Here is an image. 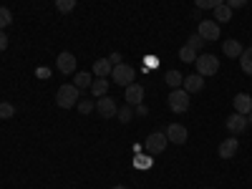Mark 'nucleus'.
<instances>
[{
  "instance_id": "nucleus-1",
  "label": "nucleus",
  "mask_w": 252,
  "mask_h": 189,
  "mask_svg": "<svg viewBox=\"0 0 252 189\" xmlns=\"http://www.w3.org/2000/svg\"><path fill=\"white\" fill-rule=\"evenodd\" d=\"M78 89L73 86V83H63V86L56 91V103L61 109H73L76 103H78Z\"/></svg>"
},
{
  "instance_id": "nucleus-2",
  "label": "nucleus",
  "mask_w": 252,
  "mask_h": 189,
  "mask_svg": "<svg viewBox=\"0 0 252 189\" xmlns=\"http://www.w3.org/2000/svg\"><path fill=\"white\" fill-rule=\"evenodd\" d=\"M197 73L199 76H215L217 71H220V58L217 56H212V53H202V56H197Z\"/></svg>"
},
{
  "instance_id": "nucleus-3",
  "label": "nucleus",
  "mask_w": 252,
  "mask_h": 189,
  "mask_svg": "<svg viewBox=\"0 0 252 189\" xmlns=\"http://www.w3.org/2000/svg\"><path fill=\"white\" fill-rule=\"evenodd\" d=\"M111 76H114V83H119V86H124V89H126L129 83H134L136 71H134L131 66H126V63H119V66H114Z\"/></svg>"
},
{
  "instance_id": "nucleus-4",
  "label": "nucleus",
  "mask_w": 252,
  "mask_h": 189,
  "mask_svg": "<svg viewBox=\"0 0 252 189\" xmlns=\"http://www.w3.org/2000/svg\"><path fill=\"white\" fill-rule=\"evenodd\" d=\"M169 109L174 114H184L189 109V94L184 89H172V94H169Z\"/></svg>"
},
{
  "instance_id": "nucleus-5",
  "label": "nucleus",
  "mask_w": 252,
  "mask_h": 189,
  "mask_svg": "<svg viewBox=\"0 0 252 189\" xmlns=\"http://www.w3.org/2000/svg\"><path fill=\"white\" fill-rule=\"evenodd\" d=\"M166 134H161V131H154V134H149L146 136V152L149 154H161L164 149H166Z\"/></svg>"
},
{
  "instance_id": "nucleus-6",
  "label": "nucleus",
  "mask_w": 252,
  "mask_h": 189,
  "mask_svg": "<svg viewBox=\"0 0 252 189\" xmlns=\"http://www.w3.org/2000/svg\"><path fill=\"white\" fill-rule=\"evenodd\" d=\"M56 66H58V71H61L63 76H71V73L76 71V56H73V53H68V51L58 53V61H56Z\"/></svg>"
},
{
  "instance_id": "nucleus-7",
  "label": "nucleus",
  "mask_w": 252,
  "mask_h": 189,
  "mask_svg": "<svg viewBox=\"0 0 252 189\" xmlns=\"http://www.w3.org/2000/svg\"><path fill=\"white\" fill-rule=\"evenodd\" d=\"M197 33H199L204 40H209V43H212V40H220V26L215 23V20H202L199 28H197Z\"/></svg>"
},
{
  "instance_id": "nucleus-8",
  "label": "nucleus",
  "mask_w": 252,
  "mask_h": 189,
  "mask_svg": "<svg viewBox=\"0 0 252 189\" xmlns=\"http://www.w3.org/2000/svg\"><path fill=\"white\" fill-rule=\"evenodd\" d=\"M245 129H247V116H242L237 111L232 116H227V131L232 134V136H240Z\"/></svg>"
},
{
  "instance_id": "nucleus-9",
  "label": "nucleus",
  "mask_w": 252,
  "mask_h": 189,
  "mask_svg": "<svg viewBox=\"0 0 252 189\" xmlns=\"http://www.w3.org/2000/svg\"><path fill=\"white\" fill-rule=\"evenodd\" d=\"M124 98H126L129 106H139V103L144 101V86H141V83H129V86H126Z\"/></svg>"
},
{
  "instance_id": "nucleus-10",
  "label": "nucleus",
  "mask_w": 252,
  "mask_h": 189,
  "mask_svg": "<svg viewBox=\"0 0 252 189\" xmlns=\"http://www.w3.org/2000/svg\"><path fill=\"white\" fill-rule=\"evenodd\" d=\"M187 136H189L187 126H182V124H169L166 126V139H169L172 144H184Z\"/></svg>"
},
{
  "instance_id": "nucleus-11",
  "label": "nucleus",
  "mask_w": 252,
  "mask_h": 189,
  "mask_svg": "<svg viewBox=\"0 0 252 189\" xmlns=\"http://www.w3.org/2000/svg\"><path fill=\"white\" fill-rule=\"evenodd\" d=\"M96 111L103 116V119H111V116H116V101L114 98H109V96H101L98 101H96Z\"/></svg>"
},
{
  "instance_id": "nucleus-12",
  "label": "nucleus",
  "mask_w": 252,
  "mask_h": 189,
  "mask_svg": "<svg viewBox=\"0 0 252 189\" xmlns=\"http://www.w3.org/2000/svg\"><path fill=\"white\" fill-rule=\"evenodd\" d=\"M232 106H235L237 114L247 116V114L252 111V96H250V94H237V96L232 98Z\"/></svg>"
},
{
  "instance_id": "nucleus-13",
  "label": "nucleus",
  "mask_w": 252,
  "mask_h": 189,
  "mask_svg": "<svg viewBox=\"0 0 252 189\" xmlns=\"http://www.w3.org/2000/svg\"><path fill=\"white\" fill-rule=\"evenodd\" d=\"M202 86H204V76H199V73L184 76V83H182V89H184L187 94H197V91H202Z\"/></svg>"
},
{
  "instance_id": "nucleus-14",
  "label": "nucleus",
  "mask_w": 252,
  "mask_h": 189,
  "mask_svg": "<svg viewBox=\"0 0 252 189\" xmlns=\"http://www.w3.org/2000/svg\"><path fill=\"white\" fill-rule=\"evenodd\" d=\"M237 149H240V141H237L235 136H229V139H224V141L220 144V157H222V159H232V157L237 154Z\"/></svg>"
},
{
  "instance_id": "nucleus-15",
  "label": "nucleus",
  "mask_w": 252,
  "mask_h": 189,
  "mask_svg": "<svg viewBox=\"0 0 252 189\" xmlns=\"http://www.w3.org/2000/svg\"><path fill=\"white\" fill-rule=\"evenodd\" d=\"M111 71H114V63L109 58H98L94 63V76L96 78H106V76H111Z\"/></svg>"
},
{
  "instance_id": "nucleus-16",
  "label": "nucleus",
  "mask_w": 252,
  "mask_h": 189,
  "mask_svg": "<svg viewBox=\"0 0 252 189\" xmlns=\"http://www.w3.org/2000/svg\"><path fill=\"white\" fill-rule=\"evenodd\" d=\"M212 13H215V23H229V20H232V8H229L227 3L217 5Z\"/></svg>"
},
{
  "instance_id": "nucleus-17",
  "label": "nucleus",
  "mask_w": 252,
  "mask_h": 189,
  "mask_svg": "<svg viewBox=\"0 0 252 189\" xmlns=\"http://www.w3.org/2000/svg\"><path fill=\"white\" fill-rule=\"evenodd\" d=\"M224 56L227 58H240L242 56V46H240V40H227V43L222 46Z\"/></svg>"
},
{
  "instance_id": "nucleus-18",
  "label": "nucleus",
  "mask_w": 252,
  "mask_h": 189,
  "mask_svg": "<svg viewBox=\"0 0 252 189\" xmlns=\"http://www.w3.org/2000/svg\"><path fill=\"white\" fill-rule=\"evenodd\" d=\"M106 91H109V78H94V83H91V94L101 98Z\"/></svg>"
},
{
  "instance_id": "nucleus-19",
  "label": "nucleus",
  "mask_w": 252,
  "mask_h": 189,
  "mask_svg": "<svg viewBox=\"0 0 252 189\" xmlns=\"http://www.w3.org/2000/svg\"><path fill=\"white\" fill-rule=\"evenodd\" d=\"M91 83H94V78L86 73V71H83V73H76L73 76V86L81 91V89H91Z\"/></svg>"
},
{
  "instance_id": "nucleus-20",
  "label": "nucleus",
  "mask_w": 252,
  "mask_h": 189,
  "mask_svg": "<svg viewBox=\"0 0 252 189\" xmlns=\"http://www.w3.org/2000/svg\"><path fill=\"white\" fill-rule=\"evenodd\" d=\"M166 86H172V89H182V83H184V76L179 71H166Z\"/></svg>"
},
{
  "instance_id": "nucleus-21",
  "label": "nucleus",
  "mask_w": 252,
  "mask_h": 189,
  "mask_svg": "<svg viewBox=\"0 0 252 189\" xmlns=\"http://www.w3.org/2000/svg\"><path fill=\"white\" fill-rule=\"evenodd\" d=\"M240 66H242V71H245L247 76H252V46H250L247 51H242V56H240Z\"/></svg>"
},
{
  "instance_id": "nucleus-22",
  "label": "nucleus",
  "mask_w": 252,
  "mask_h": 189,
  "mask_svg": "<svg viewBox=\"0 0 252 189\" xmlns=\"http://www.w3.org/2000/svg\"><path fill=\"white\" fill-rule=\"evenodd\" d=\"M116 116H119V121H121V124H129V121L134 119V109L129 106V103H124V106L116 111Z\"/></svg>"
},
{
  "instance_id": "nucleus-23",
  "label": "nucleus",
  "mask_w": 252,
  "mask_h": 189,
  "mask_svg": "<svg viewBox=\"0 0 252 189\" xmlns=\"http://www.w3.org/2000/svg\"><path fill=\"white\" fill-rule=\"evenodd\" d=\"M179 58H182L184 63H194V61H197V51L189 48V46H182V48H179Z\"/></svg>"
},
{
  "instance_id": "nucleus-24",
  "label": "nucleus",
  "mask_w": 252,
  "mask_h": 189,
  "mask_svg": "<svg viewBox=\"0 0 252 189\" xmlns=\"http://www.w3.org/2000/svg\"><path fill=\"white\" fill-rule=\"evenodd\" d=\"M10 23H13V13H10L8 8H3V5H0V31H5Z\"/></svg>"
},
{
  "instance_id": "nucleus-25",
  "label": "nucleus",
  "mask_w": 252,
  "mask_h": 189,
  "mask_svg": "<svg viewBox=\"0 0 252 189\" xmlns=\"http://www.w3.org/2000/svg\"><path fill=\"white\" fill-rule=\"evenodd\" d=\"M15 116V106L8 101H0V119H13Z\"/></svg>"
},
{
  "instance_id": "nucleus-26",
  "label": "nucleus",
  "mask_w": 252,
  "mask_h": 189,
  "mask_svg": "<svg viewBox=\"0 0 252 189\" xmlns=\"http://www.w3.org/2000/svg\"><path fill=\"white\" fill-rule=\"evenodd\" d=\"M224 0H194V5L202 8V10H215L217 5H222Z\"/></svg>"
},
{
  "instance_id": "nucleus-27",
  "label": "nucleus",
  "mask_w": 252,
  "mask_h": 189,
  "mask_svg": "<svg viewBox=\"0 0 252 189\" xmlns=\"http://www.w3.org/2000/svg\"><path fill=\"white\" fill-rule=\"evenodd\" d=\"M56 8L58 13H71L76 8V0H56Z\"/></svg>"
},
{
  "instance_id": "nucleus-28",
  "label": "nucleus",
  "mask_w": 252,
  "mask_h": 189,
  "mask_svg": "<svg viewBox=\"0 0 252 189\" xmlns=\"http://www.w3.org/2000/svg\"><path fill=\"white\" fill-rule=\"evenodd\" d=\"M76 106H78V111H81L83 116H86V114H91V111L96 109V103H94V101H89V98H83V101H78V103H76Z\"/></svg>"
},
{
  "instance_id": "nucleus-29",
  "label": "nucleus",
  "mask_w": 252,
  "mask_h": 189,
  "mask_svg": "<svg viewBox=\"0 0 252 189\" xmlns=\"http://www.w3.org/2000/svg\"><path fill=\"white\" fill-rule=\"evenodd\" d=\"M187 46H189V48H194V51H202V46H204V38H202L199 33H194L192 38L187 40Z\"/></svg>"
},
{
  "instance_id": "nucleus-30",
  "label": "nucleus",
  "mask_w": 252,
  "mask_h": 189,
  "mask_svg": "<svg viewBox=\"0 0 252 189\" xmlns=\"http://www.w3.org/2000/svg\"><path fill=\"white\" fill-rule=\"evenodd\" d=\"M224 3L235 10V8H245V5H247V0H224Z\"/></svg>"
},
{
  "instance_id": "nucleus-31",
  "label": "nucleus",
  "mask_w": 252,
  "mask_h": 189,
  "mask_svg": "<svg viewBox=\"0 0 252 189\" xmlns=\"http://www.w3.org/2000/svg\"><path fill=\"white\" fill-rule=\"evenodd\" d=\"M8 48V35H5V31H0V51H5Z\"/></svg>"
},
{
  "instance_id": "nucleus-32",
  "label": "nucleus",
  "mask_w": 252,
  "mask_h": 189,
  "mask_svg": "<svg viewBox=\"0 0 252 189\" xmlns=\"http://www.w3.org/2000/svg\"><path fill=\"white\" fill-rule=\"evenodd\" d=\"M109 61L114 63V66H119V63H124V61H121V53H111V56H109Z\"/></svg>"
},
{
  "instance_id": "nucleus-33",
  "label": "nucleus",
  "mask_w": 252,
  "mask_h": 189,
  "mask_svg": "<svg viewBox=\"0 0 252 189\" xmlns=\"http://www.w3.org/2000/svg\"><path fill=\"white\" fill-rule=\"evenodd\" d=\"M38 78H51V71L48 68H38Z\"/></svg>"
},
{
  "instance_id": "nucleus-34",
  "label": "nucleus",
  "mask_w": 252,
  "mask_h": 189,
  "mask_svg": "<svg viewBox=\"0 0 252 189\" xmlns=\"http://www.w3.org/2000/svg\"><path fill=\"white\" fill-rule=\"evenodd\" d=\"M136 114H139V116H146V114H149V109H146L144 103H139V106H136Z\"/></svg>"
},
{
  "instance_id": "nucleus-35",
  "label": "nucleus",
  "mask_w": 252,
  "mask_h": 189,
  "mask_svg": "<svg viewBox=\"0 0 252 189\" xmlns=\"http://www.w3.org/2000/svg\"><path fill=\"white\" fill-rule=\"evenodd\" d=\"M247 124H252V111H250V114H247Z\"/></svg>"
},
{
  "instance_id": "nucleus-36",
  "label": "nucleus",
  "mask_w": 252,
  "mask_h": 189,
  "mask_svg": "<svg viewBox=\"0 0 252 189\" xmlns=\"http://www.w3.org/2000/svg\"><path fill=\"white\" fill-rule=\"evenodd\" d=\"M111 189H126V187H121V184H116V187H111Z\"/></svg>"
}]
</instances>
